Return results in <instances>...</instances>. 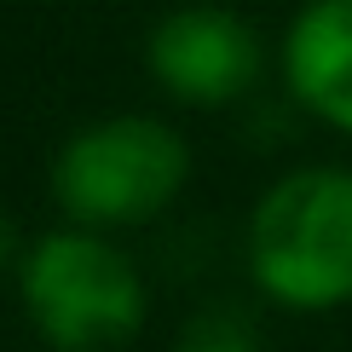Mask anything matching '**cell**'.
Masks as SVG:
<instances>
[{
    "instance_id": "cell-1",
    "label": "cell",
    "mask_w": 352,
    "mask_h": 352,
    "mask_svg": "<svg viewBox=\"0 0 352 352\" xmlns=\"http://www.w3.org/2000/svg\"><path fill=\"white\" fill-rule=\"evenodd\" d=\"M248 272L277 306L329 312L352 300V168H300L248 219Z\"/></svg>"
},
{
    "instance_id": "cell-2",
    "label": "cell",
    "mask_w": 352,
    "mask_h": 352,
    "mask_svg": "<svg viewBox=\"0 0 352 352\" xmlns=\"http://www.w3.org/2000/svg\"><path fill=\"white\" fill-rule=\"evenodd\" d=\"M18 295L35 335L58 352H116L144 324V289L133 260L87 226L29 243L18 266Z\"/></svg>"
},
{
    "instance_id": "cell-3",
    "label": "cell",
    "mask_w": 352,
    "mask_h": 352,
    "mask_svg": "<svg viewBox=\"0 0 352 352\" xmlns=\"http://www.w3.org/2000/svg\"><path fill=\"white\" fill-rule=\"evenodd\" d=\"M190 151L156 116H110L81 127L52 162L58 208L87 231L144 226L179 197Z\"/></svg>"
},
{
    "instance_id": "cell-4",
    "label": "cell",
    "mask_w": 352,
    "mask_h": 352,
    "mask_svg": "<svg viewBox=\"0 0 352 352\" xmlns=\"http://www.w3.org/2000/svg\"><path fill=\"white\" fill-rule=\"evenodd\" d=\"M151 76L179 104H197V110L231 104L260 81V41L226 6L168 12L151 35Z\"/></svg>"
},
{
    "instance_id": "cell-5",
    "label": "cell",
    "mask_w": 352,
    "mask_h": 352,
    "mask_svg": "<svg viewBox=\"0 0 352 352\" xmlns=\"http://www.w3.org/2000/svg\"><path fill=\"white\" fill-rule=\"evenodd\" d=\"M283 76L318 122L352 133V0H312L289 23Z\"/></svg>"
},
{
    "instance_id": "cell-6",
    "label": "cell",
    "mask_w": 352,
    "mask_h": 352,
    "mask_svg": "<svg viewBox=\"0 0 352 352\" xmlns=\"http://www.w3.org/2000/svg\"><path fill=\"white\" fill-rule=\"evenodd\" d=\"M173 352H260V341H254V329H248V318L202 312V318H190V324L179 329Z\"/></svg>"
},
{
    "instance_id": "cell-7",
    "label": "cell",
    "mask_w": 352,
    "mask_h": 352,
    "mask_svg": "<svg viewBox=\"0 0 352 352\" xmlns=\"http://www.w3.org/2000/svg\"><path fill=\"white\" fill-rule=\"evenodd\" d=\"M6 260H12V226L0 219V266H6Z\"/></svg>"
}]
</instances>
